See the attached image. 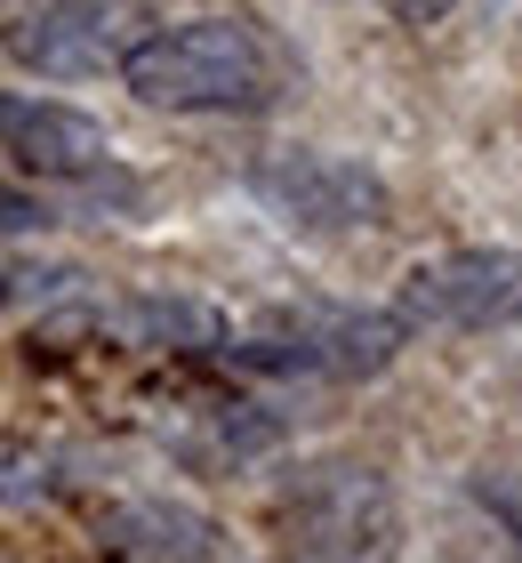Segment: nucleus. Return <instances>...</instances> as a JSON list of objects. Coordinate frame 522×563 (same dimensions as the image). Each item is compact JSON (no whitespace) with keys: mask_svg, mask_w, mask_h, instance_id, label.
<instances>
[{"mask_svg":"<svg viewBox=\"0 0 522 563\" xmlns=\"http://www.w3.org/2000/svg\"><path fill=\"white\" fill-rule=\"evenodd\" d=\"M458 540L475 563H522V467H475L458 483Z\"/></svg>","mask_w":522,"mask_h":563,"instance_id":"11","label":"nucleus"},{"mask_svg":"<svg viewBox=\"0 0 522 563\" xmlns=\"http://www.w3.org/2000/svg\"><path fill=\"white\" fill-rule=\"evenodd\" d=\"M41 483H48V475H41L33 451H24V443H0V499H33Z\"/></svg>","mask_w":522,"mask_h":563,"instance_id":"13","label":"nucleus"},{"mask_svg":"<svg viewBox=\"0 0 522 563\" xmlns=\"http://www.w3.org/2000/svg\"><path fill=\"white\" fill-rule=\"evenodd\" d=\"M16 9H24V0H0V16H16Z\"/></svg>","mask_w":522,"mask_h":563,"instance_id":"15","label":"nucleus"},{"mask_svg":"<svg viewBox=\"0 0 522 563\" xmlns=\"http://www.w3.org/2000/svg\"><path fill=\"white\" fill-rule=\"evenodd\" d=\"M81 266H48V258H0V314H24V306H57Z\"/></svg>","mask_w":522,"mask_h":563,"instance_id":"12","label":"nucleus"},{"mask_svg":"<svg viewBox=\"0 0 522 563\" xmlns=\"http://www.w3.org/2000/svg\"><path fill=\"white\" fill-rule=\"evenodd\" d=\"M233 371L257 378H330V387H362V378H386L402 354V322L378 314V306H346V298H290L266 306L249 330H225Z\"/></svg>","mask_w":522,"mask_h":563,"instance_id":"2","label":"nucleus"},{"mask_svg":"<svg viewBox=\"0 0 522 563\" xmlns=\"http://www.w3.org/2000/svg\"><path fill=\"white\" fill-rule=\"evenodd\" d=\"M386 314L402 322V339H418V330H442V339L507 330V322H522V250H507V242L434 250L395 282Z\"/></svg>","mask_w":522,"mask_h":563,"instance_id":"5","label":"nucleus"},{"mask_svg":"<svg viewBox=\"0 0 522 563\" xmlns=\"http://www.w3.org/2000/svg\"><path fill=\"white\" fill-rule=\"evenodd\" d=\"M104 548L121 563H225V531L186 499L145 492V499L104 507Z\"/></svg>","mask_w":522,"mask_h":563,"instance_id":"9","label":"nucleus"},{"mask_svg":"<svg viewBox=\"0 0 522 563\" xmlns=\"http://www.w3.org/2000/svg\"><path fill=\"white\" fill-rule=\"evenodd\" d=\"M121 89L153 113H274L298 89V57L257 16H186L153 24L121 57Z\"/></svg>","mask_w":522,"mask_h":563,"instance_id":"1","label":"nucleus"},{"mask_svg":"<svg viewBox=\"0 0 522 563\" xmlns=\"http://www.w3.org/2000/svg\"><path fill=\"white\" fill-rule=\"evenodd\" d=\"M153 434H162V451L193 475H242V467H257V459H274L290 443V427H281L266 402H177Z\"/></svg>","mask_w":522,"mask_h":563,"instance_id":"7","label":"nucleus"},{"mask_svg":"<svg viewBox=\"0 0 522 563\" xmlns=\"http://www.w3.org/2000/svg\"><path fill=\"white\" fill-rule=\"evenodd\" d=\"M249 194L290 225V234L313 242H346V234H378L395 225V186L354 162V153H330V145H281L249 169Z\"/></svg>","mask_w":522,"mask_h":563,"instance_id":"3","label":"nucleus"},{"mask_svg":"<svg viewBox=\"0 0 522 563\" xmlns=\"http://www.w3.org/2000/svg\"><path fill=\"white\" fill-rule=\"evenodd\" d=\"M0 153L24 177H89L113 162V137H104V121L48 106V97H0Z\"/></svg>","mask_w":522,"mask_h":563,"instance_id":"8","label":"nucleus"},{"mask_svg":"<svg viewBox=\"0 0 522 563\" xmlns=\"http://www.w3.org/2000/svg\"><path fill=\"white\" fill-rule=\"evenodd\" d=\"M281 531H290L298 563H395L402 507L378 467L330 459V467H306L281 492Z\"/></svg>","mask_w":522,"mask_h":563,"instance_id":"4","label":"nucleus"},{"mask_svg":"<svg viewBox=\"0 0 522 563\" xmlns=\"http://www.w3.org/2000/svg\"><path fill=\"white\" fill-rule=\"evenodd\" d=\"M97 330H121L129 346H162V354H218L225 346V314L209 298H186V290H137L121 306H104V314H89Z\"/></svg>","mask_w":522,"mask_h":563,"instance_id":"10","label":"nucleus"},{"mask_svg":"<svg viewBox=\"0 0 522 563\" xmlns=\"http://www.w3.org/2000/svg\"><path fill=\"white\" fill-rule=\"evenodd\" d=\"M145 33H153L145 0H24L0 48L41 81H89V73H121V57Z\"/></svg>","mask_w":522,"mask_h":563,"instance_id":"6","label":"nucleus"},{"mask_svg":"<svg viewBox=\"0 0 522 563\" xmlns=\"http://www.w3.org/2000/svg\"><path fill=\"white\" fill-rule=\"evenodd\" d=\"M378 9L395 16V24H418V33H426V24H442V16L458 9V0H378Z\"/></svg>","mask_w":522,"mask_h":563,"instance_id":"14","label":"nucleus"}]
</instances>
